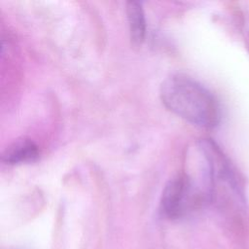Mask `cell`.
Instances as JSON below:
<instances>
[{
	"label": "cell",
	"instance_id": "6da1fadb",
	"mask_svg": "<svg viewBox=\"0 0 249 249\" xmlns=\"http://www.w3.org/2000/svg\"><path fill=\"white\" fill-rule=\"evenodd\" d=\"M160 96L169 111L195 125L211 128L219 123L220 109L215 97L187 75L166 77L160 84Z\"/></svg>",
	"mask_w": 249,
	"mask_h": 249
},
{
	"label": "cell",
	"instance_id": "7a4b0ae2",
	"mask_svg": "<svg viewBox=\"0 0 249 249\" xmlns=\"http://www.w3.org/2000/svg\"><path fill=\"white\" fill-rule=\"evenodd\" d=\"M204 200L205 196L188 175L177 174L163 188L160 210L169 219H179L198 208Z\"/></svg>",
	"mask_w": 249,
	"mask_h": 249
},
{
	"label": "cell",
	"instance_id": "3957f363",
	"mask_svg": "<svg viewBox=\"0 0 249 249\" xmlns=\"http://www.w3.org/2000/svg\"><path fill=\"white\" fill-rule=\"evenodd\" d=\"M38 157V146L28 138H21L16 140L5 149L2 160L9 164H17L35 161Z\"/></svg>",
	"mask_w": 249,
	"mask_h": 249
},
{
	"label": "cell",
	"instance_id": "277c9868",
	"mask_svg": "<svg viewBox=\"0 0 249 249\" xmlns=\"http://www.w3.org/2000/svg\"><path fill=\"white\" fill-rule=\"evenodd\" d=\"M125 12L131 43L134 46H140L146 35V19L142 4L138 1H127Z\"/></svg>",
	"mask_w": 249,
	"mask_h": 249
}]
</instances>
